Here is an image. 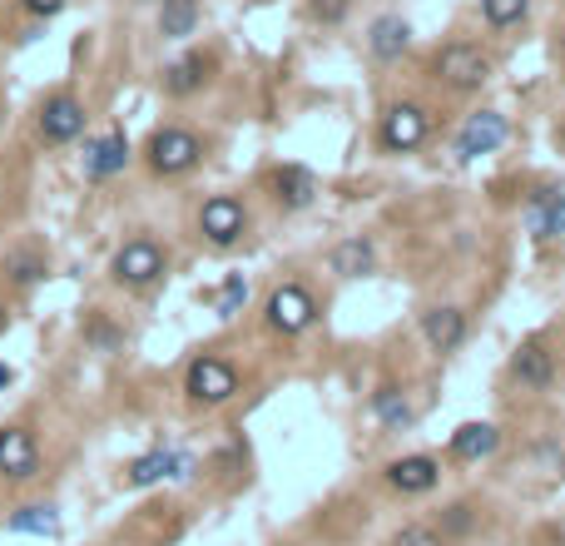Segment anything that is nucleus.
Listing matches in <instances>:
<instances>
[{
	"label": "nucleus",
	"instance_id": "obj_1",
	"mask_svg": "<svg viewBox=\"0 0 565 546\" xmlns=\"http://www.w3.org/2000/svg\"><path fill=\"white\" fill-rule=\"evenodd\" d=\"M238 387H244V377H238V368L228 363V358L219 353H203L189 363V373H184V397H189L193 407H224L238 397Z\"/></svg>",
	"mask_w": 565,
	"mask_h": 546
},
{
	"label": "nucleus",
	"instance_id": "obj_2",
	"mask_svg": "<svg viewBox=\"0 0 565 546\" xmlns=\"http://www.w3.org/2000/svg\"><path fill=\"white\" fill-rule=\"evenodd\" d=\"M144 160H150V170L160 174V179H179V174H189L193 164L203 160V140L193 135V129H184V125H164V129H154L150 135Z\"/></svg>",
	"mask_w": 565,
	"mask_h": 546
},
{
	"label": "nucleus",
	"instance_id": "obj_3",
	"mask_svg": "<svg viewBox=\"0 0 565 546\" xmlns=\"http://www.w3.org/2000/svg\"><path fill=\"white\" fill-rule=\"evenodd\" d=\"M164 268H169V254H164L154 239H129V244L115 248V258H109V279L119 283V289H150V283L164 279Z\"/></svg>",
	"mask_w": 565,
	"mask_h": 546
},
{
	"label": "nucleus",
	"instance_id": "obj_4",
	"mask_svg": "<svg viewBox=\"0 0 565 546\" xmlns=\"http://www.w3.org/2000/svg\"><path fill=\"white\" fill-rule=\"evenodd\" d=\"M432 70H437V80L447 90H461V95H467V90H481L491 80V55L471 40H451L437 50V65H432Z\"/></svg>",
	"mask_w": 565,
	"mask_h": 546
},
{
	"label": "nucleus",
	"instance_id": "obj_5",
	"mask_svg": "<svg viewBox=\"0 0 565 546\" xmlns=\"http://www.w3.org/2000/svg\"><path fill=\"white\" fill-rule=\"evenodd\" d=\"M263 318H268V328H273V333L298 338V333L313 328L318 303H313V293L303 289V283H278V289L268 293V303H263Z\"/></svg>",
	"mask_w": 565,
	"mask_h": 546
},
{
	"label": "nucleus",
	"instance_id": "obj_6",
	"mask_svg": "<svg viewBox=\"0 0 565 546\" xmlns=\"http://www.w3.org/2000/svg\"><path fill=\"white\" fill-rule=\"evenodd\" d=\"M199 234L209 248H234L238 239L248 234V209L244 199H234V194H214V199H203L199 209Z\"/></svg>",
	"mask_w": 565,
	"mask_h": 546
},
{
	"label": "nucleus",
	"instance_id": "obj_7",
	"mask_svg": "<svg viewBox=\"0 0 565 546\" xmlns=\"http://www.w3.org/2000/svg\"><path fill=\"white\" fill-rule=\"evenodd\" d=\"M427 129H432L427 109L412 105V100H402V105H392V109L382 115L377 144H382L387 154H412V150H422V144H427Z\"/></svg>",
	"mask_w": 565,
	"mask_h": 546
},
{
	"label": "nucleus",
	"instance_id": "obj_8",
	"mask_svg": "<svg viewBox=\"0 0 565 546\" xmlns=\"http://www.w3.org/2000/svg\"><path fill=\"white\" fill-rule=\"evenodd\" d=\"M40 477V442L31 428H0V483L25 487Z\"/></svg>",
	"mask_w": 565,
	"mask_h": 546
},
{
	"label": "nucleus",
	"instance_id": "obj_9",
	"mask_svg": "<svg viewBox=\"0 0 565 546\" xmlns=\"http://www.w3.org/2000/svg\"><path fill=\"white\" fill-rule=\"evenodd\" d=\"M35 129H40L45 144H75L80 135H85V105H80L70 90H60V95H50L40 105V119H35Z\"/></svg>",
	"mask_w": 565,
	"mask_h": 546
},
{
	"label": "nucleus",
	"instance_id": "obj_10",
	"mask_svg": "<svg viewBox=\"0 0 565 546\" xmlns=\"http://www.w3.org/2000/svg\"><path fill=\"white\" fill-rule=\"evenodd\" d=\"M442 483V462L432 452H412V457L387 462V487L402 497H427Z\"/></svg>",
	"mask_w": 565,
	"mask_h": 546
},
{
	"label": "nucleus",
	"instance_id": "obj_11",
	"mask_svg": "<svg viewBox=\"0 0 565 546\" xmlns=\"http://www.w3.org/2000/svg\"><path fill=\"white\" fill-rule=\"evenodd\" d=\"M526 234L531 239H561L565 234V184H545L526 199Z\"/></svg>",
	"mask_w": 565,
	"mask_h": 546
},
{
	"label": "nucleus",
	"instance_id": "obj_12",
	"mask_svg": "<svg viewBox=\"0 0 565 546\" xmlns=\"http://www.w3.org/2000/svg\"><path fill=\"white\" fill-rule=\"evenodd\" d=\"M502 144H506V115H496V109H481V115H471L467 125H461V135H457V154H461V160L496 154Z\"/></svg>",
	"mask_w": 565,
	"mask_h": 546
},
{
	"label": "nucleus",
	"instance_id": "obj_13",
	"mask_svg": "<svg viewBox=\"0 0 565 546\" xmlns=\"http://www.w3.org/2000/svg\"><path fill=\"white\" fill-rule=\"evenodd\" d=\"M422 338L432 344V353H457L467 344V313L451 309V303H437V309L422 313Z\"/></svg>",
	"mask_w": 565,
	"mask_h": 546
},
{
	"label": "nucleus",
	"instance_id": "obj_14",
	"mask_svg": "<svg viewBox=\"0 0 565 546\" xmlns=\"http://www.w3.org/2000/svg\"><path fill=\"white\" fill-rule=\"evenodd\" d=\"M125 164H129V140L119 135V129H109V135H99V140L85 144V179L105 184V179H115Z\"/></svg>",
	"mask_w": 565,
	"mask_h": 546
},
{
	"label": "nucleus",
	"instance_id": "obj_15",
	"mask_svg": "<svg viewBox=\"0 0 565 546\" xmlns=\"http://www.w3.org/2000/svg\"><path fill=\"white\" fill-rule=\"evenodd\" d=\"M209 70H214V55H199V50L174 60L169 70H164V95H174V100L199 95V90L209 85Z\"/></svg>",
	"mask_w": 565,
	"mask_h": 546
},
{
	"label": "nucleus",
	"instance_id": "obj_16",
	"mask_svg": "<svg viewBox=\"0 0 565 546\" xmlns=\"http://www.w3.org/2000/svg\"><path fill=\"white\" fill-rule=\"evenodd\" d=\"M268 184H273V199L283 204V209H308V204L318 199V179H313V170H303V164H278Z\"/></svg>",
	"mask_w": 565,
	"mask_h": 546
},
{
	"label": "nucleus",
	"instance_id": "obj_17",
	"mask_svg": "<svg viewBox=\"0 0 565 546\" xmlns=\"http://www.w3.org/2000/svg\"><path fill=\"white\" fill-rule=\"evenodd\" d=\"M511 373L521 387H531V393H551L555 383V358L545 353V344H521L511 358Z\"/></svg>",
	"mask_w": 565,
	"mask_h": 546
},
{
	"label": "nucleus",
	"instance_id": "obj_18",
	"mask_svg": "<svg viewBox=\"0 0 565 546\" xmlns=\"http://www.w3.org/2000/svg\"><path fill=\"white\" fill-rule=\"evenodd\" d=\"M160 477H189V462L174 457V452H164V448H154V452H144V457H134L125 467L129 487H154Z\"/></svg>",
	"mask_w": 565,
	"mask_h": 546
},
{
	"label": "nucleus",
	"instance_id": "obj_19",
	"mask_svg": "<svg viewBox=\"0 0 565 546\" xmlns=\"http://www.w3.org/2000/svg\"><path fill=\"white\" fill-rule=\"evenodd\" d=\"M407 45H412V25H407L402 15H377V21L367 25V50H373L377 60H402Z\"/></svg>",
	"mask_w": 565,
	"mask_h": 546
},
{
	"label": "nucleus",
	"instance_id": "obj_20",
	"mask_svg": "<svg viewBox=\"0 0 565 546\" xmlns=\"http://www.w3.org/2000/svg\"><path fill=\"white\" fill-rule=\"evenodd\" d=\"M496 448H502V432L491 428V422H461L451 432V457L457 462H486Z\"/></svg>",
	"mask_w": 565,
	"mask_h": 546
},
{
	"label": "nucleus",
	"instance_id": "obj_21",
	"mask_svg": "<svg viewBox=\"0 0 565 546\" xmlns=\"http://www.w3.org/2000/svg\"><path fill=\"white\" fill-rule=\"evenodd\" d=\"M0 274H5V283H15V289H31V283L45 279V254L35 244H15L0 258Z\"/></svg>",
	"mask_w": 565,
	"mask_h": 546
},
{
	"label": "nucleus",
	"instance_id": "obj_22",
	"mask_svg": "<svg viewBox=\"0 0 565 546\" xmlns=\"http://www.w3.org/2000/svg\"><path fill=\"white\" fill-rule=\"evenodd\" d=\"M328 264H332V274H342V279H363V274H373L377 248H373V239H342V244H332Z\"/></svg>",
	"mask_w": 565,
	"mask_h": 546
},
{
	"label": "nucleus",
	"instance_id": "obj_23",
	"mask_svg": "<svg viewBox=\"0 0 565 546\" xmlns=\"http://www.w3.org/2000/svg\"><path fill=\"white\" fill-rule=\"evenodd\" d=\"M199 31V0H160V35L164 40H189Z\"/></svg>",
	"mask_w": 565,
	"mask_h": 546
},
{
	"label": "nucleus",
	"instance_id": "obj_24",
	"mask_svg": "<svg viewBox=\"0 0 565 546\" xmlns=\"http://www.w3.org/2000/svg\"><path fill=\"white\" fill-rule=\"evenodd\" d=\"M373 418L382 422L387 432H402V428H412V403H407V393L402 387H377L373 393Z\"/></svg>",
	"mask_w": 565,
	"mask_h": 546
},
{
	"label": "nucleus",
	"instance_id": "obj_25",
	"mask_svg": "<svg viewBox=\"0 0 565 546\" xmlns=\"http://www.w3.org/2000/svg\"><path fill=\"white\" fill-rule=\"evenodd\" d=\"M11 532H35V536H55L60 532V516H55V507H21V512L11 516Z\"/></svg>",
	"mask_w": 565,
	"mask_h": 546
},
{
	"label": "nucleus",
	"instance_id": "obj_26",
	"mask_svg": "<svg viewBox=\"0 0 565 546\" xmlns=\"http://www.w3.org/2000/svg\"><path fill=\"white\" fill-rule=\"evenodd\" d=\"M526 11H531V0H481V15H486V25H496V31L526 21Z\"/></svg>",
	"mask_w": 565,
	"mask_h": 546
},
{
	"label": "nucleus",
	"instance_id": "obj_27",
	"mask_svg": "<svg viewBox=\"0 0 565 546\" xmlns=\"http://www.w3.org/2000/svg\"><path fill=\"white\" fill-rule=\"evenodd\" d=\"M387 546H447V536H442L437 526H427V522H407V526H397V532L387 536Z\"/></svg>",
	"mask_w": 565,
	"mask_h": 546
},
{
	"label": "nucleus",
	"instance_id": "obj_28",
	"mask_svg": "<svg viewBox=\"0 0 565 546\" xmlns=\"http://www.w3.org/2000/svg\"><path fill=\"white\" fill-rule=\"evenodd\" d=\"M244 299H248V283H244V274H234V279L224 283V299H219V318H234Z\"/></svg>",
	"mask_w": 565,
	"mask_h": 546
},
{
	"label": "nucleus",
	"instance_id": "obj_29",
	"mask_svg": "<svg viewBox=\"0 0 565 546\" xmlns=\"http://www.w3.org/2000/svg\"><path fill=\"white\" fill-rule=\"evenodd\" d=\"M313 15H318V21H342V15H348V0H313Z\"/></svg>",
	"mask_w": 565,
	"mask_h": 546
},
{
	"label": "nucleus",
	"instance_id": "obj_30",
	"mask_svg": "<svg viewBox=\"0 0 565 546\" xmlns=\"http://www.w3.org/2000/svg\"><path fill=\"white\" fill-rule=\"evenodd\" d=\"M21 5L35 15V21H50V15L64 11V0H21Z\"/></svg>",
	"mask_w": 565,
	"mask_h": 546
},
{
	"label": "nucleus",
	"instance_id": "obj_31",
	"mask_svg": "<svg viewBox=\"0 0 565 546\" xmlns=\"http://www.w3.org/2000/svg\"><path fill=\"white\" fill-rule=\"evenodd\" d=\"M90 338H95L99 348H115V344H119V333H115V328H105V323H90Z\"/></svg>",
	"mask_w": 565,
	"mask_h": 546
},
{
	"label": "nucleus",
	"instance_id": "obj_32",
	"mask_svg": "<svg viewBox=\"0 0 565 546\" xmlns=\"http://www.w3.org/2000/svg\"><path fill=\"white\" fill-rule=\"evenodd\" d=\"M471 507H447V526H451V532H467V526H471Z\"/></svg>",
	"mask_w": 565,
	"mask_h": 546
},
{
	"label": "nucleus",
	"instance_id": "obj_33",
	"mask_svg": "<svg viewBox=\"0 0 565 546\" xmlns=\"http://www.w3.org/2000/svg\"><path fill=\"white\" fill-rule=\"evenodd\" d=\"M545 546H565V522H561V526H551V532H545Z\"/></svg>",
	"mask_w": 565,
	"mask_h": 546
},
{
	"label": "nucleus",
	"instance_id": "obj_34",
	"mask_svg": "<svg viewBox=\"0 0 565 546\" xmlns=\"http://www.w3.org/2000/svg\"><path fill=\"white\" fill-rule=\"evenodd\" d=\"M11 377H15V373H11V363H0V393L11 387Z\"/></svg>",
	"mask_w": 565,
	"mask_h": 546
},
{
	"label": "nucleus",
	"instance_id": "obj_35",
	"mask_svg": "<svg viewBox=\"0 0 565 546\" xmlns=\"http://www.w3.org/2000/svg\"><path fill=\"white\" fill-rule=\"evenodd\" d=\"M555 472H561V483H565V452H561V462H555Z\"/></svg>",
	"mask_w": 565,
	"mask_h": 546
},
{
	"label": "nucleus",
	"instance_id": "obj_36",
	"mask_svg": "<svg viewBox=\"0 0 565 546\" xmlns=\"http://www.w3.org/2000/svg\"><path fill=\"white\" fill-rule=\"evenodd\" d=\"M0 328H5V309H0Z\"/></svg>",
	"mask_w": 565,
	"mask_h": 546
},
{
	"label": "nucleus",
	"instance_id": "obj_37",
	"mask_svg": "<svg viewBox=\"0 0 565 546\" xmlns=\"http://www.w3.org/2000/svg\"><path fill=\"white\" fill-rule=\"evenodd\" d=\"M0 125H5V109H0Z\"/></svg>",
	"mask_w": 565,
	"mask_h": 546
}]
</instances>
